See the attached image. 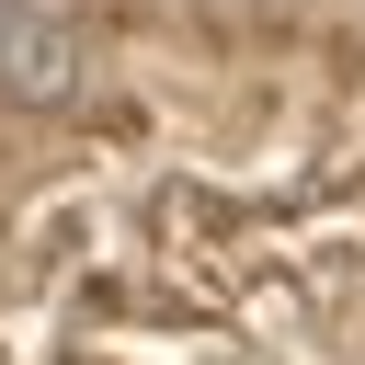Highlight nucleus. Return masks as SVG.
I'll return each instance as SVG.
<instances>
[{
	"instance_id": "1",
	"label": "nucleus",
	"mask_w": 365,
	"mask_h": 365,
	"mask_svg": "<svg viewBox=\"0 0 365 365\" xmlns=\"http://www.w3.org/2000/svg\"><path fill=\"white\" fill-rule=\"evenodd\" d=\"M91 80V23L68 0H0V103L11 114H57Z\"/></svg>"
}]
</instances>
